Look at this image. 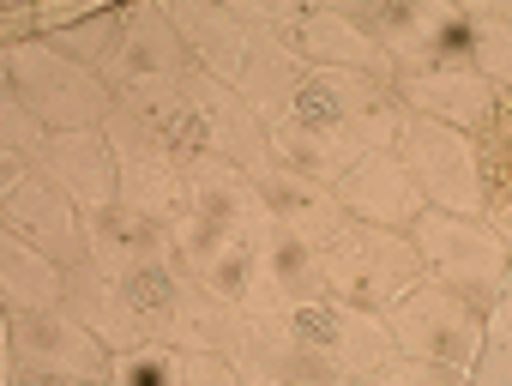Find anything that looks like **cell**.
I'll return each mask as SVG.
<instances>
[{"mask_svg":"<svg viewBox=\"0 0 512 386\" xmlns=\"http://www.w3.org/2000/svg\"><path fill=\"white\" fill-rule=\"evenodd\" d=\"M398 121H404V103L392 97V85L344 67H308L290 103L266 115V151L332 187L356 157L392 145Z\"/></svg>","mask_w":512,"mask_h":386,"instance_id":"obj_1","label":"cell"},{"mask_svg":"<svg viewBox=\"0 0 512 386\" xmlns=\"http://www.w3.org/2000/svg\"><path fill=\"white\" fill-rule=\"evenodd\" d=\"M392 350L386 314L350 308L338 296H308L272 314H247V338L235 350V374L241 380H362L380 356Z\"/></svg>","mask_w":512,"mask_h":386,"instance_id":"obj_2","label":"cell"},{"mask_svg":"<svg viewBox=\"0 0 512 386\" xmlns=\"http://www.w3.org/2000/svg\"><path fill=\"white\" fill-rule=\"evenodd\" d=\"M169 25H175L181 49L193 55V67L211 73L217 85H229L260 121L278 115L308 73V61L266 25L260 0H235V7H217V0H169Z\"/></svg>","mask_w":512,"mask_h":386,"instance_id":"obj_3","label":"cell"},{"mask_svg":"<svg viewBox=\"0 0 512 386\" xmlns=\"http://www.w3.org/2000/svg\"><path fill=\"white\" fill-rule=\"evenodd\" d=\"M260 224V206H253V175L223 163V157H205L181 175V206L169 218V242H175V260L181 272H193L199 284L211 278V266H223Z\"/></svg>","mask_w":512,"mask_h":386,"instance_id":"obj_4","label":"cell"},{"mask_svg":"<svg viewBox=\"0 0 512 386\" xmlns=\"http://www.w3.org/2000/svg\"><path fill=\"white\" fill-rule=\"evenodd\" d=\"M0 73H7V91H13L49 133L103 127L109 109H115V91L103 85V73H91V67L73 61V55H61L49 37L7 43V49H0Z\"/></svg>","mask_w":512,"mask_h":386,"instance_id":"obj_5","label":"cell"},{"mask_svg":"<svg viewBox=\"0 0 512 386\" xmlns=\"http://www.w3.org/2000/svg\"><path fill=\"white\" fill-rule=\"evenodd\" d=\"M404 175L416 181V193L434 206V212H452V218H482L488 206V157H482V139L446 127V121H428V115H410L398 121V139H392Z\"/></svg>","mask_w":512,"mask_h":386,"instance_id":"obj_6","label":"cell"},{"mask_svg":"<svg viewBox=\"0 0 512 386\" xmlns=\"http://www.w3.org/2000/svg\"><path fill=\"white\" fill-rule=\"evenodd\" d=\"M320 278H326V296H338L350 308H368V314H386L428 272H422V260H416L404 230H380V224L344 218L332 230V242L320 248Z\"/></svg>","mask_w":512,"mask_h":386,"instance_id":"obj_7","label":"cell"},{"mask_svg":"<svg viewBox=\"0 0 512 386\" xmlns=\"http://www.w3.org/2000/svg\"><path fill=\"white\" fill-rule=\"evenodd\" d=\"M410 248L422 260V272L446 290H458L470 308H488L506 290V236L488 230L482 218H452V212H422L410 230Z\"/></svg>","mask_w":512,"mask_h":386,"instance_id":"obj_8","label":"cell"},{"mask_svg":"<svg viewBox=\"0 0 512 386\" xmlns=\"http://www.w3.org/2000/svg\"><path fill=\"white\" fill-rule=\"evenodd\" d=\"M386 332L404 356L440 362L458 380H470V362H476V344H482V308H470L458 290H446L434 278H416L386 308Z\"/></svg>","mask_w":512,"mask_h":386,"instance_id":"obj_9","label":"cell"},{"mask_svg":"<svg viewBox=\"0 0 512 386\" xmlns=\"http://www.w3.org/2000/svg\"><path fill=\"white\" fill-rule=\"evenodd\" d=\"M266 25L308 61V67H344V73H368L380 85H392V61L386 49L356 25V13L338 7H302V0H260Z\"/></svg>","mask_w":512,"mask_h":386,"instance_id":"obj_10","label":"cell"},{"mask_svg":"<svg viewBox=\"0 0 512 386\" xmlns=\"http://www.w3.org/2000/svg\"><path fill=\"white\" fill-rule=\"evenodd\" d=\"M7 344L19 350L25 380H109V344L73 320L67 308H31L7 314Z\"/></svg>","mask_w":512,"mask_h":386,"instance_id":"obj_11","label":"cell"},{"mask_svg":"<svg viewBox=\"0 0 512 386\" xmlns=\"http://www.w3.org/2000/svg\"><path fill=\"white\" fill-rule=\"evenodd\" d=\"M392 97L410 115L446 121L470 139H488L500 127V91L476 73H458V67H392Z\"/></svg>","mask_w":512,"mask_h":386,"instance_id":"obj_12","label":"cell"},{"mask_svg":"<svg viewBox=\"0 0 512 386\" xmlns=\"http://www.w3.org/2000/svg\"><path fill=\"white\" fill-rule=\"evenodd\" d=\"M127 25H121V49H115V67L103 73V85L115 97H133V91H169L193 73V55L181 49L175 25H169V7H121Z\"/></svg>","mask_w":512,"mask_h":386,"instance_id":"obj_13","label":"cell"},{"mask_svg":"<svg viewBox=\"0 0 512 386\" xmlns=\"http://www.w3.org/2000/svg\"><path fill=\"white\" fill-rule=\"evenodd\" d=\"M0 230L37 242L61 266L85 260V212L67 200L55 181H43V175H19V181L0 187Z\"/></svg>","mask_w":512,"mask_h":386,"instance_id":"obj_14","label":"cell"},{"mask_svg":"<svg viewBox=\"0 0 512 386\" xmlns=\"http://www.w3.org/2000/svg\"><path fill=\"white\" fill-rule=\"evenodd\" d=\"M332 193H338L344 218H356V224H380V230H410V224L428 212V200L416 193V181L404 175V163H398L392 145L356 157V163L332 181Z\"/></svg>","mask_w":512,"mask_h":386,"instance_id":"obj_15","label":"cell"},{"mask_svg":"<svg viewBox=\"0 0 512 386\" xmlns=\"http://www.w3.org/2000/svg\"><path fill=\"white\" fill-rule=\"evenodd\" d=\"M31 175L55 181L79 212L121 200V169H115V145L103 127H73V133H49V145L31 157Z\"/></svg>","mask_w":512,"mask_h":386,"instance_id":"obj_16","label":"cell"},{"mask_svg":"<svg viewBox=\"0 0 512 386\" xmlns=\"http://www.w3.org/2000/svg\"><path fill=\"white\" fill-rule=\"evenodd\" d=\"M253 206H260L266 224L290 230V236H308V242H332V230L344 224V206H338V193L290 163H266V169H253Z\"/></svg>","mask_w":512,"mask_h":386,"instance_id":"obj_17","label":"cell"},{"mask_svg":"<svg viewBox=\"0 0 512 386\" xmlns=\"http://www.w3.org/2000/svg\"><path fill=\"white\" fill-rule=\"evenodd\" d=\"M85 260L97 272H109V278H127L139 266L175 260V242H169V224L139 218L133 206L109 200V206H91L85 212Z\"/></svg>","mask_w":512,"mask_h":386,"instance_id":"obj_18","label":"cell"},{"mask_svg":"<svg viewBox=\"0 0 512 386\" xmlns=\"http://www.w3.org/2000/svg\"><path fill=\"white\" fill-rule=\"evenodd\" d=\"M253 260H260V290H253V314H272V308H290V302H308V296H326V278H320V242L308 236H290L278 224H253Z\"/></svg>","mask_w":512,"mask_h":386,"instance_id":"obj_19","label":"cell"},{"mask_svg":"<svg viewBox=\"0 0 512 386\" xmlns=\"http://www.w3.org/2000/svg\"><path fill=\"white\" fill-rule=\"evenodd\" d=\"M0 302H7V314L61 308L67 302V266L55 254H43L37 242L0 230Z\"/></svg>","mask_w":512,"mask_h":386,"instance_id":"obj_20","label":"cell"},{"mask_svg":"<svg viewBox=\"0 0 512 386\" xmlns=\"http://www.w3.org/2000/svg\"><path fill=\"white\" fill-rule=\"evenodd\" d=\"M73 320H85L109 350H133V332H127V296H121V278L97 272L91 260L67 266V302H61Z\"/></svg>","mask_w":512,"mask_h":386,"instance_id":"obj_21","label":"cell"},{"mask_svg":"<svg viewBox=\"0 0 512 386\" xmlns=\"http://www.w3.org/2000/svg\"><path fill=\"white\" fill-rule=\"evenodd\" d=\"M464 61L476 79L506 91L512 79V31H506V0L500 7H464Z\"/></svg>","mask_w":512,"mask_h":386,"instance_id":"obj_22","label":"cell"},{"mask_svg":"<svg viewBox=\"0 0 512 386\" xmlns=\"http://www.w3.org/2000/svg\"><path fill=\"white\" fill-rule=\"evenodd\" d=\"M121 25H127V13H85L79 25L55 31L49 43L61 55H73V61H85L91 73H109L115 67V49H121Z\"/></svg>","mask_w":512,"mask_h":386,"instance_id":"obj_23","label":"cell"},{"mask_svg":"<svg viewBox=\"0 0 512 386\" xmlns=\"http://www.w3.org/2000/svg\"><path fill=\"white\" fill-rule=\"evenodd\" d=\"M31 25H37V13H7V19H0V37H7V43H31Z\"/></svg>","mask_w":512,"mask_h":386,"instance_id":"obj_24","label":"cell"}]
</instances>
